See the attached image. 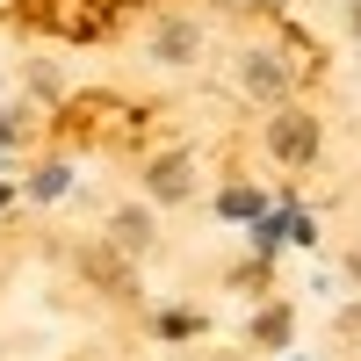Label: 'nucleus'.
Masks as SVG:
<instances>
[{"mask_svg":"<svg viewBox=\"0 0 361 361\" xmlns=\"http://www.w3.org/2000/svg\"><path fill=\"white\" fill-rule=\"evenodd\" d=\"M275 152H282V159H311V123H304V116L275 123Z\"/></svg>","mask_w":361,"mask_h":361,"instance_id":"1","label":"nucleus"},{"mask_svg":"<svg viewBox=\"0 0 361 361\" xmlns=\"http://www.w3.org/2000/svg\"><path fill=\"white\" fill-rule=\"evenodd\" d=\"M116 238H123V246H145V238H152V224L130 209V217H116Z\"/></svg>","mask_w":361,"mask_h":361,"instance_id":"2","label":"nucleus"},{"mask_svg":"<svg viewBox=\"0 0 361 361\" xmlns=\"http://www.w3.org/2000/svg\"><path fill=\"white\" fill-rule=\"evenodd\" d=\"M354 275H361V253H354Z\"/></svg>","mask_w":361,"mask_h":361,"instance_id":"3","label":"nucleus"}]
</instances>
